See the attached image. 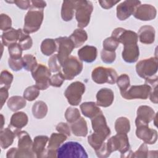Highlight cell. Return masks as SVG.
Instances as JSON below:
<instances>
[{
    "label": "cell",
    "instance_id": "6da1fadb",
    "mask_svg": "<svg viewBox=\"0 0 158 158\" xmlns=\"http://www.w3.org/2000/svg\"><path fill=\"white\" fill-rule=\"evenodd\" d=\"M112 36L115 38L119 43L123 44L122 54L123 59L128 63L136 62L139 55V47L137 44L138 35L133 31L119 27L112 31Z\"/></svg>",
    "mask_w": 158,
    "mask_h": 158
},
{
    "label": "cell",
    "instance_id": "7a4b0ae2",
    "mask_svg": "<svg viewBox=\"0 0 158 158\" xmlns=\"http://www.w3.org/2000/svg\"><path fill=\"white\" fill-rule=\"evenodd\" d=\"M158 69L157 58L150 57L139 61L136 65V71L138 75L145 80V83L151 87L157 85Z\"/></svg>",
    "mask_w": 158,
    "mask_h": 158
},
{
    "label": "cell",
    "instance_id": "3957f363",
    "mask_svg": "<svg viewBox=\"0 0 158 158\" xmlns=\"http://www.w3.org/2000/svg\"><path fill=\"white\" fill-rule=\"evenodd\" d=\"M18 136V148H12L7 152V158L14 157H34L36 156L32 151V140L25 131H20Z\"/></svg>",
    "mask_w": 158,
    "mask_h": 158
},
{
    "label": "cell",
    "instance_id": "277c9868",
    "mask_svg": "<svg viewBox=\"0 0 158 158\" xmlns=\"http://www.w3.org/2000/svg\"><path fill=\"white\" fill-rule=\"evenodd\" d=\"M44 17L43 9L30 7L24 19L23 30L27 34L37 31L43 22Z\"/></svg>",
    "mask_w": 158,
    "mask_h": 158
},
{
    "label": "cell",
    "instance_id": "5b68a950",
    "mask_svg": "<svg viewBox=\"0 0 158 158\" xmlns=\"http://www.w3.org/2000/svg\"><path fill=\"white\" fill-rule=\"evenodd\" d=\"M58 158L64 157H88L85 149L79 143L68 141L60 146L57 151Z\"/></svg>",
    "mask_w": 158,
    "mask_h": 158
},
{
    "label": "cell",
    "instance_id": "8992f818",
    "mask_svg": "<svg viewBox=\"0 0 158 158\" xmlns=\"http://www.w3.org/2000/svg\"><path fill=\"white\" fill-rule=\"evenodd\" d=\"M93 7L90 1H76L75 17L80 28H85L89 23Z\"/></svg>",
    "mask_w": 158,
    "mask_h": 158
},
{
    "label": "cell",
    "instance_id": "52a82bcc",
    "mask_svg": "<svg viewBox=\"0 0 158 158\" xmlns=\"http://www.w3.org/2000/svg\"><path fill=\"white\" fill-rule=\"evenodd\" d=\"M91 77L93 80L98 84L107 83L112 85L116 83L118 76L114 69L100 66L94 69L91 73Z\"/></svg>",
    "mask_w": 158,
    "mask_h": 158
},
{
    "label": "cell",
    "instance_id": "ba28073f",
    "mask_svg": "<svg viewBox=\"0 0 158 158\" xmlns=\"http://www.w3.org/2000/svg\"><path fill=\"white\" fill-rule=\"evenodd\" d=\"M106 146L110 154L114 151H118L122 154L121 157L130 151V144L127 133H117L107 140Z\"/></svg>",
    "mask_w": 158,
    "mask_h": 158
},
{
    "label": "cell",
    "instance_id": "9c48e42d",
    "mask_svg": "<svg viewBox=\"0 0 158 158\" xmlns=\"http://www.w3.org/2000/svg\"><path fill=\"white\" fill-rule=\"evenodd\" d=\"M31 75L36 82V86L40 90L46 89L50 85L51 71L46 65L38 64L31 71Z\"/></svg>",
    "mask_w": 158,
    "mask_h": 158
},
{
    "label": "cell",
    "instance_id": "30bf717a",
    "mask_svg": "<svg viewBox=\"0 0 158 158\" xmlns=\"http://www.w3.org/2000/svg\"><path fill=\"white\" fill-rule=\"evenodd\" d=\"M62 72L65 80H71L79 75L83 69L82 62L75 56H69L62 64Z\"/></svg>",
    "mask_w": 158,
    "mask_h": 158
},
{
    "label": "cell",
    "instance_id": "8fae6325",
    "mask_svg": "<svg viewBox=\"0 0 158 158\" xmlns=\"http://www.w3.org/2000/svg\"><path fill=\"white\" fill-rule=\"evenodd\" d=\"M85 91V85L80 81L72 83L65 89L64 95L69 104L72 106H78Z\"/></svg>",
    "mask_w": 158,
    "mask_h": 158
},
{
    "label": "cell",
    "instance_id": "7c38bea8",
    "mask_svg": "<svg viewBox=\"0 0 158 158\" xmlns=\"http://www.w3.org/2000/svg\"><path fill=\"white\" fill-rule=\"evenodd\" d=\"M152 91V87L148 84L131 86L126 91L120 93L122 96L128 100L134 99H146Z\"/></svg>",
    "mask_w": 158,
    "mask_h": 158
},
{
    "label": "cell",
    "instance_id": "4fadbf2b",
    "mask_svg": "<svg viewBox=\"0 0 158 158\" xmlns=\"http://www.w3.org/2000/svg\"><path fill=\"white\" fill-rule=\"evenodd\" d=\"M55 41L57 45L58 59L62 65L63 62L69 57L75 48V46L69 37H59L55 39Z\"/></svg>",
    "mask_w": 158,
    "mask_h": 158
},
{
    "label": "cell",
    "instance_id": "5bb4252c",
    "mask_svg": "<svg viewBox=\"0 0 158 158\" xmlns=\"http://www.w3.org/2000/svg\"><path fill=\"white\" fill-rule=\"evenodd\" d=\"M136 135L144 143L148 144H154L157 139V133L154 129L149 128L148 124L137 123L136 124Z\"/></svg>",
    "mask_w": 158,
    "mask_h": 158
},
{
    "label": "cell",
    "instance_id": "9a60e30c",
    "mask_svg": "<svg viewBox=\"0 0 158 158\" xmlns=\"http://www.w3.org/2000/svg\"><path fill=\"white\" fill-rule=\"evenodd\" d=\"M91 120L94 133L106 140L110 135V130L107 125L106 118L103 115L102 112L99 114Z\"/></svg>",
    "mask_w": 158,
    "mask_h": 158
},
{
    "label": "cell",
    "instance_id": "2e32d148",
    "mask_svg": "<svg viewBox=\"0 0 158 158\" xmlns=\"http://www.w3.org/2000/svg\"><path fill=\"white\" fill-rule=\"evenodd\" d=\"M67 137L66 135L60 133H53L49 139V143L46 150L44 157H57V151L62 143L67 139Z\"/></svg>",
    "mask_w": 158,
    "mask_h": 158
},
{
    "label": "cell",
    "instance_id": "e0dca14e",
    "mask_svg": "<svg viewBox=\"0 0 158 158\" xmlns=\"http://www.w3.org/2000/svg\"><path fill=\"white\" fill-rule=\"evenodd\" d=\"M141 4L139 1H125L117 7V17L120 20L127 19L133 15L135 9Z\"/></svg>",
    "mask_w": 158,
    "mask_h": 158
},
{
    "label": "cell",
    "instance_id": "ac0fdd59",
    "mask_svg": "<svg viewBox=\"0 0 158 158\" xmlns=\"http://www.w3.org/2000/svg\"><path fill=\"white\" fill-rule=\"evenodd\" d=\"M156 13V9L153 6L150 4H143L136 7L133 15L138 20L148 21L155 19Z\"/></svg>",
    "mask_w": 158,
    "mask_h": 158
},
{
    "label": "cell",
    "instance_id": "d6986e66",
    "mask_svg": "<svg viewBox=\"0 0 158 158\" xmlns=\"http://www.w3.org/2000/svg\"><path fill=\"white\" fill-rule=\"evenodd\" d=\"M154 116L155 112L151 107L148 106H141L137 110V117L135 120V124H148L154 119Z\"/></svg>",
    "mask_w": 158,
    "mask_h": 158
},
{
    "label": "cell",
    "instance_id": "ffe728a7",
    "mask_svg": "<svg viewBox=\"0 0 158 158\" xmlns=\"http://www.w3.org/2000/svg\"><path fill=\"white\" fill-rule=\"evenodd\" d=\"M27 123L28 117L27 114L23 112H18L12 115L9 127L17 136L20 130L27 125Z\"/></svg>",
    "mask_w": 158,
    "mask_h": 158
},
{
    "label": "cell",
    "instance_id": "44dd1931",
    "mask_svg": "<svg viewBox=\"0 0 158 158\" xmlns=\"http://www.w3.org/2000/svg\"><path fill=\"white\" fill-rule=\"evenodd\" d=\"M114 99V92L109 88H102L96 94V104L98 106L107 107L110 106Z\"/></svg>",
    "mask_w": 158,
    "mask_h": 158
},
{
    "label": "cell",
    "instance_id": "7402d4cb",
    "mask_svg": "<svg viewBox=\"0 0 158 158\" xmlns=\"http://www.w3.org/2000/svg\"><path fill=\"white\" fill-rule=\"evenodd\" d=\"M48 141V136L44 135L37 136L34 138L32 145V151L36 157H44L46 150V146Z\"/></svg>",
    "mask_w": 158,
    "mask_h": 158
},
{
    "label": "cell",
    "instance_id": "603a6c76",
    "mask_svg": "<svg viewBox=\"0 0 158 158\" xmlns=\"http://www.w3.org/2000/svg\"><path fill=\"white\" fill-rule=\"evenodd\" d=\"M97 53L98 51L96 47L86 45L78 50V56L80 60L91 63L96 60Z\"/></svg>",
    "mask_w": 158,
    "mask_h": 158
},
{
    "label": "cell",
    "instance_id": "cb8c5ba5",
    "mask_svg": "<svg viewBox=\"0 0 158 158\" xmlns=\"http://www.w3.org/2000/svg\"><path fill=\"white\" fill-rule=\"evenodd\" d=\"M138 36L141 43L151 44L154 43L155 40V30L149 25L143 26L138 31Z\"/></svg>",
    "mask_w": 158,
    "mask_h": 158
},
{
    "label": "cell",
    "instance_id": "d4e9b609",
    "mask_svg": "<svg viewBox=\"0 0 158 158\" xmlns=\"http://www.w3.org/2000/svg\"><path fill=\"white\" fill-rule=\"evenodd\" d=\"M16 135L9 127L1 129L0 131V145L2 149H7L14 142Z\"/></svg>",
    "mask_w": 158,
    "mask_h": 158
},
{
    "label": "cell",
    "instance_id": "484cf974",
    "mask_svg": "<svg viewBox=\"0 0 158 158\" xmlns=\"http://www.w3.org/2000/svg\"><path fill=\"white\" fill-rule=\"evenodd\" d=\"M80 109L82 114L91 119L102 112L96 103L94 102H83L80 105Z\"/></svg>",
    "mask_w": 158,
    "mask_h": 158
},
{
    "label": "cell",
    "instance_id": "4316f807",
    "mask_svg": "<svg viewBox=\"0 0 158 158\" xmlns=\"http://www.w3.org/2000/svg\"><path fill=\"white\" fill-rule=\"evenodd\" d=\"M19 37V29L15 30L11 28L6 31H4L1 35L2 43L4 46L9 47L10 45L17 43Z\"/></svg>",
    "mask_w": 158,
    "mask_h": 158
},
{
    "label": "cell",
    "instance_id": "83f0119b",
    "mask_svg": "<svg viewBox=\"0 0 158 158\" xmlns=\"http://www.w3.org/2000/svg\"><path fill=\"white\" fill-rule=\"evenodd\" d=\"M70 128L73 134L77 136L85 137L87 135V123L83 117H80L77 121L72 123L70 125Z\"/></svg>",
    "mask_w": 158,
    "mask_h": 158
},
{
    "label": "cell",
    "instance_id": "f1b7e54d",
    "mask_svg": "<svg viewBox=\"0 0 158 158\" xmlns=\"http://www.w3.org/2000/svg\"><path fill=\"white\" fill-rule=\"evenodd\" d=\"M75 6L76 1H65L63 2L61 10V17L64 21H70L73 19Z\"/></svg>",
    "mask_w": 158,
    "mask_h": 158
},
{
    "label": "cell",
    "instance_id": "f546056e",
    "mask_svg": "<svg viewBox=\"0 0 158 158\" xmlns=\"http://www.w3.org/2000/svg\"><path fill=\"white\" fill-rule=\"evenodd\" d=\"M69 38L74 44L75 48H78L83 45L87 40L88 35L84 30L77 28L73 31Z\"/></svg>",
    "mask_w": 158,
    "mask_h": 158
},
{
    "label": "cell",
    "instance_id": "4dcf8cb0",
    "mask_svg": "<svg viewBox=\"0 0 158 158\" xmlns=\"http://www.w3.org/2000/svg\"><path fill=\"white\" fill-rule=\"evenodd\" d=\"M25 99L22 96H14L10 97L7 101V106L13 112L17 111L26 106Z\"/></svg>",
    "mask_w": 158,
    "mask_h": 158
},
{
    "label": "cell",
    "instance_id": "1f68e13d",
    "mask_svg": "<svg viewBox=\"0 0 158 158\" xmlns=\"http://www.w3.org/2000/svg\"><path fill=\"white\" fill-rule=\"evenodd\" d=\"M48 106L46 104L42 101H36L32 107V114L33 115L38 119L43 118L47 114Z\"/></svg>",
    "mask_w": 158,
    "mask_h": 158
},
{
    "label": "cell",
    "instance_id": "d6a6232c",
    "mask_svg": "<svg viewBox=\"0 0 158 158\" xmlns=\"http://www.w3.org/2000/svg\"><path fill=\"white\" fill-rule=\"evenodd\" d=\"M41 51L45 56H51L57 51V45L55 40L46 38L44 40L41 44Z\"/></svg>",
    "mask_w": 158,
    "mask_h": 158
},
{
    "label": "cell",
    "instance_id": "836d02e7",
    "mask_svg": "<svg viewBox=\"0 0 158 158\" xmlns=\"http://www.w3.org/2000/svg\"><path fill=\"white\" fill-rule=\"evenodd\" d=\"M19 37L17 43L20 45L22 50H28L31 48L33 44V41L30 36L24 32V31L20 28H19Z\"/></svg>",
    "mask_w": 158,
    "mask_h": 158
},
{
    "label": "cell",
    "instance_id": "e575fe53",
    "mask_svg": "<svg viewBox=\"0 0 158 158\" xmlns=\"http://www.w3.org/2000/svg\"><path fill=\"white\" fill-rule=\"evenodd\" d=\"M115 129L117 133H127L130 130L129 120L123 117L118 118L115 122Z\"/></svg>",
    "mask_w": 158,
    "mask_h": 158
},
{
    "label": "cell",
    "instance_id": "d590c367",
    "mask_svg": "<svg viewBox=\"0 0 158 158\" xmlns=\"http://www.w3.org/2000/svg\"><path fill=\"white\" fill-rule=\"evenodd\" d=\"M23 68L27 71H31L38 64L36 57L31 54H25L22 57Z\"/></svg>",
    "mask_w": 158,
    "mask_h": 158
},
{
    "label": "cell",
    "instance_id": "8d00e7d4",
    "mask_svg": "<svg viewBox=\"0 0 158 158\" xmlns=\"http://www.w3.org/2000/svg\"><path fill=\"white\" fill-rule=\"evenodd\" d=\"M65 117L69 123H74L80 118V111L77 108L69 107L65 111Z\"/></svg>",
    "mask_w": 158,
    "mask_h": 158
},
{
    "label": "cell",
    "instance_id": "74e56055",
    "mask_svg": "<svg viewBox=\"0 0 158 158\" xmlns=\"http://www.w3.org/2000/svg\"><path fill=\"white\" fill-rule=\"evenodd\" d=\"M148 152L149 151H148V146H147L146 144L143 143L139 146V148H138V149L136 151L133 152L132 151L130 150L127 157H136V158H139V157L140 158H145V157H148Z\"/></svg>",
    "mask_w": 158,
    "mask_h": 158
},
{
    "label": "cell",
    "instance_id": "f35d334b",
    "mask_svg": "<svg viewBox=\"0 0 158 158\" xmlns=\"http://www.w3.org/2000/svg\"><path fill=\"white\" fill-rule=\"evenodd\" d=\"M40 94V89L36 85H32L26 88L23 92V98L29 101L35 100Z\"/></svg>",
    "mask_w": 158,
    "mask_h": 158
},
{
    "label": "cell",
    "instance_id": "ab89813d",
    "mask_svg": "<svg viewBox=\"0 0 158 158\" xmlns=\"http://www.w3.org/2000/svg\"><path fill=\"white\" fill-rule=\"evenodd\" d=\"M116 83L120 89V93L126 91L130 86V78L127 74H122L117 77Z\"/></svg>",
    "mask_w": 158,
    "mask_h": 158
},
{
    "label": "cell",
    "instance_id": "60d3db41",
    "mask_svg": "<svg viewBox=\"0 0 158 158\" xmlns=\"http://www.w3.org/2000/svg\"><path fill=\"white\" fill-rule=\"evenodd\" d=\"M13 80V75L7 70H2L1 73L0 85L1 87L9 89Z\"/></svg>",
    "mask_w": 158,
    "mask_h": 158
},
{
    "label": "cell",
    "instance_id": "b9f144b4",
    "mask_svg": "<svg viewBox=\"0 0 158 158\" xmlns=\"http://www.w3.org/2000/svg\"><path fill=\"white\" fill-rule=\"evenodd\" d=\"M119 45L118 41L113 36L107 38L103 41V49L109 51H115Z\"/></svg>",
    "mask_w": 158,
    "mask_h": 158
},
{
    "label": "cell",
    "instance_id": "7bdbcfd3",
    "mask_svg": "<svg viewBox=\"0 0 158 158\" xmlns=\"http://www.w3.org/2000/svg\"><path fill=\"white\" fill-rule=\"evenodd\" d=\"M22 49L18 43H14L8 47V51L9 56L12 59H20L22 58Z\"/></svg>",
    "mask_w": 158,
    "mask_h": 158
},
{
    "label": "cell",
    "instance_id": "ee69618b",
    "mask_svg": "<svg viewBox=\"0 0 158 158\" xmlns=\"http://www.w3.org/2000/svg\"><path fill=\"white\" fill-rule=\"evenodd\" d=\"M49 69L52 72H60V68L62 67L57 57V54L52 55L48 60Z\"/></svg>",
    "mask_w": 158,
    "mask_h": 158
},
{
    "label": "cell",
    "instance_id": "f6af8a7d",
    "mask_svg": "<svg viewBox=\"0 0 158 158\" xmlns=\"http://www.w3.org/2000/svg\"><path fill=\"white\" fill-rule=\"evenodd\" d=\"M101 57L104 63L111 64L115 61L116 54L115 51H109L102 49L101 52Z\"/></svg>",
    "mask_w": 158,
    "mask_h": 158
},
{
    "label": "cell",
    "instance_id": "bcb514c9",
    "mask_svg": "<svg viewBox=\"0 0 158 158\" xmlns=\"http://www.w3.org/2000/svg\"><path fill=\"white\" fill-rule=\"evenodd\" d=\"M65 80L63 73L60 71L52 75L50 78V85L54 87H60Z\"/></svg>",
    "mask_w": 158,
    "mask_h": 158
},
{
    "label": "cell",
    "instance_id": "7dc6e473",
    "mask_svg": "<svg viewBox=\"0 0 158 158\" xmlns=\"http://www.w3.org/2000/svg\"><path fill=\"white\" fill-rule=\"evenodd\" d=\"M12 20L6 14H1V20H0V28L2 31H6L11 28Z\"/></svg>",
    "mask_w": 158,
    "mask_h": 158
},
{
    "label": "cell",
    "instance_id": "c3c4849f",
    "mask_svg": "<svg viewBox=\"0 0 158 158\" xmlns=\"http://www.w3.org/2000/svg\"><path fill=\"white\" fill-rule=\"evenodd\" d=\"M8 64L9 67L14 71L17 72L23 68L22 57L20 59H12L10 57L8 59Z\"/></svg>",
    "mask_w": 158,
    "mask_h": 158
},
{
    "label": "cell",
    "instance_id": "681fc988",
    "mask_svg": "<svg viewBox=\"0 0 158 158\" xmlns=\"http://www.w3.org/2000/svg\"><path fill=\"white\" fill-rule=\"evenodd\" d=\"M56 130L59 133L64 134L67 136H70V127L68 125V124L66 123L61 122V123H58L56 126Z\"/></svg>",
    "mask_w": 158,
    "mask_h": 158
},
{
    "label": "cell",
    "instance_id": "f907efd6",
    "mask_svg": "<svg viewBox=\"0 0 158 158\" xmlns=\"http://www.w3.org/2000/svg\"><path fill=\"white\" fill-rule=\"evenodd\" d=\"M7 2L15 3L19 8L22 9H27L31 7V1H14Z\"/></svg>",
    "mask_w": 158,
    "mask_h": 158
},
{
    "label": "cell",
    "instance_id": "816d5d0a",
    "mask_svg": "<svg viewBox=\"0 0 158 158\" xmlns=\"http://www.w3.org/2000/svg\"><path fill=\"white\" fill-rule=\"evenodd\" d=\"M7 88L5 87H1L0 89V97H1V108L2 107L6 101L8 96H9V93H8Z\"/></svg>",
    "mask_w": 158,
    "mask_h": 158
},
{
    "label": "cell",
    "instance_id": "f5cc1de1",
    "mask_svg": "<svg viewBox=\"0 0 158 158\" xmlns=\"http://www.w3.org/2000/svg\"><path fill=\"white\" fill-rule=\"evenodd\" d=\"M119 2H120V0L118 1H99V3L100 4L102 8L105 9H108L111 8L115 4H116Z\"/></svg>",
    "mask_w": 158,
    "mask_h": 158
},
{
    "label": "cell",
    "instance_id": "db71d44e",
    "mask_svg": "<svg viewBox=\"0 0 158 158\" xmlns=\"http://www.w3.org/2000/svg\"><path fill=\"white\" fill-rule=\"evenodd\" d=\"M46 6V3L43 1H31V7L37 9H43Z\"/></svg>",
    "mask_w": 158,
    "mask_h": 158
},
{
    "label": "cell",
    "instance_id": "11a10c76",
    "mask_svg": "<svg viewBox=\"0 0 158 158\" xmlns=\"http://www.w3.org/2000/svg\"><path fill=\"white\" fill-rule=\"evenodd\" d=\"M157 86L154 87L153 88V90L151 91L150 93V100L155 103V104H157Z\"/></svg>",
    "mask_w": 158,
    "mask_h": 158
},
{
    "label": "cell",
    "instance_id": "9f6ffc18",
    "mask_svg": "<svg viewBox=\"0 0 158 158\" xmlns=\"http://www.w3.org/2000/svg\"><path fill=\"white\" fill-rule=\"evenodd\" d=\"M1 118H2V125H1V129H2L3 125H4V116L2 114L1 115Z\"/></svg>",
    "mask_w": 158,
    "mask_h": 158
}]
</instances>
